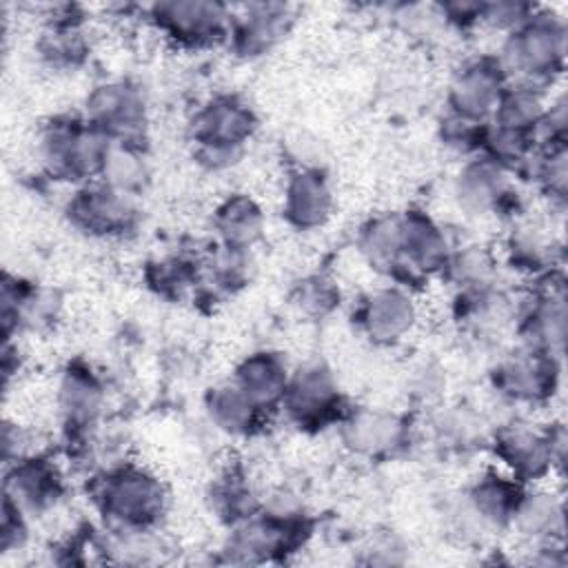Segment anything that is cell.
I'll return each instance as SVG.
<instances>
[{
  "mask_svg": "<svg viewBox=\"0 0 568 568\" xmlns=\"http://www.w3.org/2000/svg\"><path fill=\"white\" fill-rule=\"evenodd\" d=\"M60 493V477L44 459H16L4 481V499L20 510H40L55 501Z\"/></svg>",
  "mask_w": 568,
  "mask_h": 568,
  "instance_id": "obj_10",
  "label": "cell"
},
{
  "mask_svg": "<svg viewBox=\"0 0 568 568\" xmlns=\"http://www.w3.org/2000/svg\"><path fill=\"white\" fill-rule=\"evenodd\" d=\"M362 251L371 264L393 271L402 257V220L399 217H379L373 220L362 235Z\"/></svg>",
  "mask_w": 568,
  "mask_h": 568,
  "instance_id": "obj_23",
  "label": "cell"
},
{
  "mask_svg": "<svg viewBox=\"0 0 568 568\" xmlns=\"http://www.w3.org/2000/svg\"><path fill=\"white\" fill-rule=\"evenodd\" d=\"M284 13H286V9L275 7V4H260V7L248 9V13L235 27L237 49L246 55L268 49L282 31Z\"/></svg>",
  "mask_w": 568,
  "mask_h": 568,
  "instance_id": "obj_20",
  "label": "cell"
},
{
  "mask_svg": "<svg viewBox=\"0 0 568 568\" xmlns=\"http://www.w3.org/2000/svg\"><path fill=\"white\" fill-rule=\"evenodd\" d=\"M459 195L475 209L493 206L504 195L501 166L490 158L470 162L459 175Z\"/></svg>",
  "mask_w": 568,
  "mask_h": 568,
  "instance_id": "obj_21",
  "label": "cell"
},
{
  "mask_svg": "<svg viewBox=\"0 0 568 568\" xmlns=\"http://www.w3.org/2000/svg\"><path fill=\"white\" fill-rule=\"evenodd\" d=\"M69 215L80 229L98 235H109L122 233L131 224L133 209L126 193L102 184L80 191L69 204Z\"/></svg>",
  "mask_w": 568,
  "mask_h": 568,
  "instance_id": "obj_8",
  "label": "cell"
},
{
  "mask_svg": "<svg viewBox=\"0 0 568 568\" xmlns=\"http://www.w3.org/2000/svg\"><path fill=\"white\" fill-rule=\"evenodd\" d=\"M215 504H217V510L224 513L229 519H240V521L248 519L257 508L251 488L235 475L226 477L217 486Z\"/></svg>",
  "mask_w": 568,
  "mask_h": 568,
  "instance_id": "obj_27",
  "label": "cell"
},
{
  "mask_svg": "<svg viewBox=\"0 0 568 568\" xmlns=\"http://www.w3.org/2000/svg\"><path fill=\"white\" fill-rule=\"evenodd\" d=\"M504 93V71L488 60L473 62L462 69L450 87L453 111L473 120H479L495 111Z\"/></svg>",
  "mask_w": 568,
  "mask_h": 568,
  "instance_id": "obj_9",
  "label": "cell"
},
{
  "mask_svg": "<svg viewBox=\"0 0 568 568\" xmlns=\"http://www.w3.org/2000/svg\"><path fill=\"white\" fill-rule=\"evenodd\" d=\"M497 455L519 477H537L552 462V435L544 437L521 426L506 428L497 435Z\"/></svg>",
  "mask_w": 568,
  "mask_h": 568,
  "instance_id": "obj_13",
  "label": "cell"
},
{
  "mask_svg": "<svg viewBox=\"0 0 568 568\" xmlns=\"http://www.w3.org/2000/svg\"><path fill=\"white\" fill-rule=\"evenodd\" d=\"M544 115L541 102L537 98V93L521 84V87H513L510 91L504 89L497 106H495V120L497 126L504 129H513V131H524L532 135L535 124L539 122V118Z\"/></svg>",
  "mask_w": 568,
  "mask_h": 568,
  "instance_id": "obj_22",
  "label": "cell"
},
{
  "mask_svg": "<svg viewBox=\"0 0 568 568\" xmlns=\"http://www.w3.org/2000/svg\"><path fill=\"white\" fill-rule=\"evenodd\" d=\"M98 501L106 517L129 532H144L164 513V488L146 470L124 466L111 470L98 486Z\"/></svg>",
  "mask_w": 568,
  "mask_h": 568,
  "instance_id": "obj_1",
  "label": "cell"
},
{
  "mask_svg": "<svg viewBox=\"0 0 568 568\" xmlns=\"http://www.w3.org/2000/svg\"><path fill=\"white\" fill-rule=\"evenodd\" d=\"M260 408L242 388L235 384L213 388L209 395V415L211 419L229 433H251L262 415Z\"/></svg>",
  "mask_w": 568,
  "mask_h": 568,
  "instance_id": "obj_16",
  "label": "cell"
},
{
  "mask_svg": "<svg viewBox=\"0 0 568 568\" xmlns=\"http://www.w3.org/2000/svg\"><path fill=\"white\" fill-rule=\"evenodd\" d=\"M479 124H481L479 120L453 113L444 124V138L448 140V144L457 149H473L484 142L486 129H481Z\"/></svg>",
  "mask_w": 568,
  "mask_h": 568,
  "instance_id": "obj_29",
  "label": "cell"
},
{
  "mask_svg": "<svg viewBox=\"0 0 568 568\" xmlns=\"http://www.w3.org/2000/svg\"><path fill=\"white\" fill-rule=\"evenodd\" d=\"M555 373L557 368L552 362V353L530 348L526 355L506 362L499 368L497 379L504 393L517 399H537L552 390Z\"/></svg>",
  "mask_w": 568,
  "mask_h": 568,
  "instance_id": "obj_11",
  "label": "cell"
},
{
  "mask_svg": "<svg viewBox=\"0 0 568 568\" xmlns=\"http://www.w3.org/2000/svg\"><path fill=\"white\" fill-rule=\"evenodd\" d=\"M255 129L253 111L235 98H217L193 120V138L200 149L240 151Z\"/></svg>",
  "mask_w": 568,
  "mask_h": 568,
  "instance_id": "obj_6",
  "label": "cell"
},
{
  "mask_svg": "<svg viewBox=\"0 0 568 568\" xmlns=\"http://www.w3.org/2000/svg\"><path fill=\"white\" fill-rule=\"evenodd\" d=\"M40 51L55 67H73L75 62L82 60L87 44L71 22H62L44 33Z\"/></svg>",
  "mask_w": 568,
  "mask_h": 568,
  "instance_id": "obj_26",
  "label": "cell"
},
{
  "mask_svg": "<svg viewBox=\"0 0 568 568\" xmlns=\"http://www.w3.org/2000/svg\"><path fill=\"white\" fill-rule=\"evenodd\" d=\"M470 499L477 515L490 521H504V519H513V513L521 495L517 486L510 484L508 479L499 475H490L475 486Z\"/></svg>",
  "mask_w": 568,
  "mask_h": 568,
  "instance_id": "obj_24",
  "label": "cell"
},
{
  "mask_svg": "<svg viewBox=\"0 0 568 568\" xmlns=\"http://www.w3.org/2000/svg\"><path fill=\"white\" fill-rule=\"evenodd\" d=\"M337 297H339L337 288L333 286V282H328L324 277L306 280L297 293V302L302 304V308L308 313H315V315L328 313L335 306Z\"/></svg>",
  "mask_w": 568,
  "mask_h": 568,
  "instance_id": "obj_28",
  "label": "cell"
},
{
  "mask_svg": "<svg viewBox=\"0 0 568 568\" xmlns=\"http://www.w3.org/2000/svg\"><path fill=\"white\" fill-rule=\"evenodd\" d=\"M444 266H448L459 282L479 284L484 280V275L488 273L490 262L479 248H468L464 253H457L453 260H446Z\"/></svg>",
  "mask_w": 568,
  "mask_h": 568,
  "instance_id": "obj_30",
  "label": "cell"
},
{
  "mask_svg": "<svg viewBox=\"0 0 568 568\" xmlns=\"http://www.w3.org/2000/svg\"><path fill=\"white\" fill-rule=\"evenodd\" d=\"M415 308L399 291H377L362 308V324L371 339L390 344L399 339L413 324Z\"/></svg>",
  "mask_w": 568,
  "mask_h": 568,
  "instance_id": "obj_12",
  "label": "cell"
},
{
  "mask_svg": "<svg viewBox=\"0 0 568 568\" xmlns=\"http://www.w3.org/2000/svg\"><path fill=\"white\" fill-rule=\"evenodd\" d=\"M100 173L104 175L106 186L129 195L142 186L146 169H144L142 158L135 153V149L131 144H118V146L111 144Z\"/></svg>",
  "mask_w": 568,
  "mask_h": 568,
  "instance_id": "obj_25",
  "label": "cell"
},
{
  "mask_svg": "<svg viewBox=\"0 0 568 568\" xmlns=\"http://www.w3.org/2000/svg\"><path fill=\"white\" fill-rule=\"evenodd\" d=\"M331 211V191L317 171H300L286 186V217L300 229L320 226Z\"/></svg>",
  "mask_w": 568,
  "mask_h": 568,
  "instance_id": "obj_15",
  "label": "cell"
},
{
  "mask_svg": "<svg viewBox=\"0 0 568 568\" xmlns=\"http://www.w3.org/2000/svg\"><path fill=\"white\" fill-rule=\"evenodd\" d=\"M337 386L322 366H306L288 379L282 404L297 424L317 426L337 408Z\"/></svg>",
  "mask_w": 568,
  "mask_h": 568,
  "instance_id": "obj_7",
  "label": "cell"
},
{
  "mask_svg": "<svg viewBox=\"0 0 568 568\" xmlns=\"http://www.w3.org/2000/svg\"><path fill=\"white\" fill-rule=\"evenodd\" d=\"M215 226L224 246L244 251L262 233V211L253 200L235 195L220 206Z\"/></svg>",
  "mask_w": 568,
  "mask_h": 568,
  "instance_id": "obj_17",
  "label": "cell"
},
{
  "mask_svg": "<svg viewBox=\"0 0 568 568\" xmlns=\"http://www.w3.org/2000/svg\"><path fill=\"white\" fill-rule=\"evenodd\" d=\"M87 115L89 124L120 144H131V138L144 129L142 95L124 82L95 87L87 98Z\"/></svg>",
  "mask_w": 568,
  "mask_h": 568,
  "instance_id": "obj_4",
  "label": "cell"
},
{
  "mask_svg": "<svg viewBox=\"0 0 568 568\" xmlns=\"http://www.w3.org/2000/svg\"><path fill=\"white\" fill-rule=\"evenodd\" d=\"M100 386L91 373L71 368L60 384V408L67 422L75 428L89 426L100 410Z\"/></svg>",
  "mask_w": 568,
  "mask_h": 568,
  "instance_id": "obj_18",
  "label": "cell"
},
{
  "mask_svg": "<svg viewBox=\"0 0 568 568\" xmlns=\"http://www.w3.org/2000/svg\"><path fill=\"white\" fill-rule=\"evenodd\" d=\"M111 140L93 124L78 120L53 122L42 138V160L51 175L82 180L100 173Z\"/></svg>",
  "mask_w": 568,
  "mask_h": 568,
  "instance_id": "obj_2",
  "label": "cell"
},
{
  "mask_svg": "<svg viewBox=\"0 0 568 568\" xmlns=\"http://www.w3.org/2000/svg\"><path fill=\"white\" fill-rule=\"evenodd\" d=\"M160 29L182 44H209L224 36L229 13L215 2H160L153 7Z\"/></svg>",
  "mask_w": 568,
  "mask_h": 568,
  "instance_id": "obj_5",
  "label": "cell"
},
{
  "mask_svg": "<svg viewBox=\"0 0 568 568\" xmlns=\"http://www.w3.org/2000/svg\"><path fill=\"white\" fill-rule=\"evenodd\" d=\"M564 40V24L555 16H528L506 44V62L530 87L532 80H544L561 67Z\"/></svg>",
  "mask_w": 568,
  "mask_h": 568,
  "instance_id": "obj_3",
  "label": "cell"
},
{
  "mask_svg": "<svg viewBox=\"0 0 568 568\" xmlns=\"http://www.w3.org/2000/svg\"><path fill=\"white\" fill-rule=\"evenodd\" d=\"M399 437L402 424L393 415L362 413L348 422V444L359 453H386L397 446Z\"/></svg>",
  "mask_w": 568,
  "mask_h": 568,
  "instance_id": "obj_19",
  "label": "cell"
},
{
  "mask_svg": "<svg viewBox=\"0 0 568 568\" xmlns=\"http://www.w3.org/2000/svg\"><path fill=\"white\" fill-rule=\"evenodd\" d=\"M286 384V366L273 353H255L246 357L235 373V386L242 388L260 408H271L282 402Z\"/></svg>",
  "mask_w": 568,
  "mask_h": 568,
  "instance_id": "obj_14",
  "label": "cell"
}]
</instances>
